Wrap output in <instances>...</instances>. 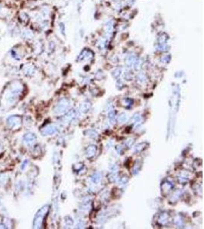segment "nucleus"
I'll return each mask as SVG.
<instances>
[{
  "instance_id": "4",
  "label": "nucleus",
  "mask_w": 204,
  "mask_h": 229,
  "mask_svg": "<svg viewBox=\"0 0 204 229\" xmlns=\"http://www.w3.org/2000/svg\"><path fill=\"white\" fill-rule=\"evenodd\" d=\"M48 211V206L46 205V206H44L42 207L41 209L38 211V212L36 215L35 218H34V228H40L41 225L42 224V221H43V219H44V216L47 214Z\"/></svg>"
},
{
  "instance_id": "2",
  "label": "nucleus",
  "mask_w": 204,
  "mask_h": 229,
  "mask_svg": "<svg viewBox=\"0 0 204 229\" xmlns=\"http://www.w3.org/2000/svg\"><path fill=\"white\" fill-rule=\"evenodd\" d=\"M24 54V46L22 44H17L12 46L8 51V55L16 61H19L22 59Z\"/></svg>"
},
{
  "instance_id": "9",
  "label": "nucleus",
  "mask_w": 204,
  "mask_h": 229,
  "mask_svg": "<svg viewBox=\"0 0 204 229\" xmlns=\"http://www.w3.org/2000/svg\"><path fill=\"white\" fill-rule=\"evenodd\" d=\"M57 128L54 126H48L46 129H44V134H52L53 133H55L57 131Z\"/></svg>"
},
{
  "instance_id": "6",
  "label": "nucleus",
  "mask_w": 204,
  "mask_h": 229,
  "mask_svg": "<svg viewBox=\"0 0 204 229\" xmlns=\"http://www.w3.org/2000/svg\"><path fill=\"white\" fill-rule=\"evenodd\" d=\"M69 101H68V99H63L58 103V104L57 105V106H56L55 109H54V112H55L56 113H58V114L65 112L66 111L68 110V108H69Z\"/></svg>"
},
{
  "instance_id": "5",
  "label": "nucleus",
  "mask_w": 204,
  "mask_h": 229,
  "mask_svg": "<svg viewBox=\"0 0 204 229\" xmlns=\"http://www.w3.org/2000/svg\"><path fill=\"white\" fill-rule=\"evenodd\" d=\"M19 37L24 41H30L34 38V33L33 30L29 28L28 27H22Z\"/></svg>"
},
{
  "instance_id": "20",
  "label": "nucleus",
  "mask_w": 204,
  "mask_h": 229,
  "mask_svg": "<svg viewBox=\"0 0 204 229\" xmlns=\"http://www.w3.org/2000/svg\"><path fill=\"white\" fill-rule=\"evenodd\" d=\"M0 40H1V28H0Z\"/></svg>"
},
{
  "instance_id": "14",
  "label": "nucleus",
  "mask_w": 204,
  "mask_h": 229,
  "mask_svg": "<svg viewBox=\"0 0 204 229\" xmlns=\"http://www.w3.org/2000/svg\"><path fill=\"white\" fill-rule=\"evenodd\" d=\"M172 187H173L172 184H170V183H168V182H167V183H164V184L162 185V190L163 191L167 190V191L168 192Z\"/></svg>"
},
{
  "instance_id": "17",
  "label": "nucleus",
  "mask_w": 204,
  "mask_h": 229,
  "mask_svg": "<svg viewBox=\"0 0 204 229\" xmlns=\"http://www.w3.org/2000/svg\"><path fill=\"white\" fill-rule=\"evenodd\" d=\"M109 119H110V121L111 122H115V113L114 111H111L110 113H109Z\"/></svg>"
},
{
  "instance_id": "15",
  "label": "nucleus",
  "mask_w": 204,
  "mask_h": 229,
  "mask_svg": "<svg viewBox=\"0 0 204 229\" xmlns=\"http://www.w3.org/2000/svg\"><path fill=\"white\" fill-rule=\"evenodd\" d=\"M127 119H128V117H127V115L125 114V113H121V114H119V118H118V120H119L121 123H123L125 122H126Z\"/></svg>"
},
{
  "instance_id": "8",
  "label": "nucleus",
  "mask_w": 204,
  "mask_h": 229,
  "mask_svg": "<svg viewBox=\"0 0 204 229\" xmlns=\"http://www.w3.org/2000/svg\"><path fill=\"white\" fill-rule=\"evenodd\" d=\"M96 152V148L94 145H92V146H89L87 148V157H93L94 155H95Z\"/></svg>"
},
{
  "instance_id": "10",
  "label": "nucleus",
  "mask_w": 204,
  "mask_h": 229,
  "mask_svg": "<svg viewBox=\"0 0 204 229\" xmlns=\"http://www.w3.org/2000/svg\"><path fill=\"white\" fill-rule=\"evenodd\" d=\"M167 219H168V215L166 213H163L162 215H160V218H159V221H160V225H164L167 221Z\"/></svg>"
},
{
  "instance_id": "11",
  "label": "nucleus",
  "mask_w": 204,
  "mask_h": 229,
  "mask_svg": "<svg viewBox=\"0 0 204 229\" xmlns=\"http://www.w3.org/2000/svg\"><path fill=\"white\" fill-rule=\"evenodd\" d=\"M76 114H77V113H76L75 111H70L69 113H68L67 115H65V117H64V119H67L68 121H70L72 120V119H73V118H75Z\"/></svg>"
},
{
  "instance_id": "18",
  "label": "nucleus",
  "mask_w": 204,
  "mask_h": 229,
  "mask_svg": "<svg viewBox=\"0 0 204 229\" xmlns=\"http://www.w3.org/2000/svg\"><path fill=\"white\" fill-rule=\"evenodd\" d=\"M144 144L143 143H141V144H139L138 145H136V147H135V151H141V150H142L143 149H144Z\"/></svg>"
},
{
  "instance_id": "3",
  "label": "nucleus",
  "mask_w": 204,
  "mask_h": 229,
  "mask_svg": "<svg viewBox=\"0 0 204 229\" xmlns=\"http://www.w3.org/2000/svg\"><path fill=\"white\" fill-rule=\"evenodd\" d=\"M15 19L22 28V27H28L30 21H31V17L28 12H26L25 11H18L16 14Z\"/></svg>"
},
{
  "instance_id": "1",
  "label": "nucleus",
  "mask_w": 204,
  "mask_h": 229,
  "mask_svg": "<svg viewBox=\"0 0 204 229\" xmlns=\"http://www.w3.org/2000/svg\"><path fill=\"white\" fill-rule=\"evenodd\" d=\"M6 32L10 38H15L19 37L20 32L22 30V27L16 22V20L13 17L6 22Z\"/></svg>"
},
{
  "instance_id": "7",
  "label": "nucleus",
  "mask_w": 204,
  "mask_h": 229,
  "mask_svg": "<svg viewBox=\"0 0 204 229\" xmlns=\"http://www.w3.org/2000/svg\"><path fill=\"white\" fill-rule=\"evenodd\" d=\"M34 67L31 63H27L22 67V71L25 75H32L34 73Z\"/></svg>"
},
{
  "instance_id": "13",
  "label": "nucleus",
  "mask_w": 204,
  "mask_h": 229,
  "mask_svg": "<svg viewBox=\"0 0 204 229\" xmlns=\"http://www.w3.org/2000/svg\"><path fill=\"white\" fill-rule=\"evenodd\" d=\"M90 106H91V105H90L89 103H83V104L81 105V106H80V109H81V111L83 112H86L89 111Z\"/></svg>"
},
{
  "instance_id": "19",
  "label": "nucleus",
  "mask_w": 204,
  "mask_h": 229,
  "mask_svg": "<svg viewBox=\"0 0 204 229\" xmlns=\"http://www.w3.org/2000/svg\"><path fill=\"white\" fill-rule=\"evenodd\" d=\"M133 142H134V140H132V141H130V140H127L126 144L128 146H130V145H132V144Z\"/></svg>"
},
{
  "instance_id": "12",
  "label": "nucleus",
  "mask_w": 204,
  "mask_h": 229,
  "mask_svg": "<svg viewBox=\"0 0 204 229\" xmlns=\"http://www.w3.org/2000/svg\"><path fill=\"white\" fill-rule=\"evenodd\" d=\"M25 139L26 142L32 143L34 142V140H35V136L33 134H28L25 136Z\"/></svg>"
},
{
  "instance_id": "16",
  "label": "nucleus",
  "mask_w": 204,
  "mask_h": 229,
  "mask_svg": "<svg viewBox=\"0 0 204 229\" xmlns=\"http://www.w3.org/2000/svg\"><path fill=\"white\" fill-rule=\"evenodd\" d=\"M100 180H101V176L99 174H95L92 176V180H93V183H98Z\"/></svg>"
}]
</instances>
